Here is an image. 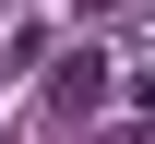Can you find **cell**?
Masks as SVG:
<instances>
[{"label": "cell", "mask_w": 155, "mask_h": 144, "mask_svg": "<svg viewBox=\"0 0 155 144\" xmlns=\"http://www.w3.org/2000/svg\"><path fill=\"white\" fill-rule=\"evenodd\" d=\"M48 108H107V48H72V60H60V84H48Z\"/></svg>", "instance_id": "1"}, {"label": "cell", "mask_w": 155, "mask_h": 144, "mask_svg": "<svg viewBox=\"0 0 155 144\" xmlns=\"http://www.w3.org/2000/svg\"><path fill=\"white\" fill-rule=\"evenodd\" d=\"M107 12H119V0H107Z\"/></svg>", "instance_id": "2"}]
</instances>
